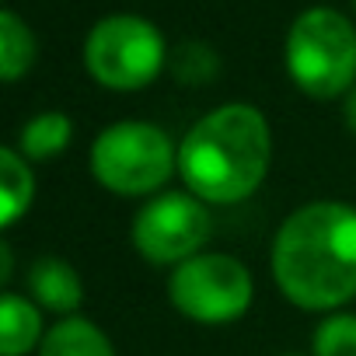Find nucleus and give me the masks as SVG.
<instances>
[{
	"mask_svg": "<svg viewBox=\"0 0 356 356\" xmlns=\"http://www.w3.org/2000/svg\"><path fill=\"white\" fill-rule=\"evenodd\" d=\"M269 276L297 311L332 314L356 300V207L311 200L290 210L269 245Z\"/></svg>",
	"mask_w": 356,
	"mask_h": 356,
	"instance_id": "1",
	"label": "nucleus"
},
{
	"mask_svg": "<svg viewBox=\"0 0 356 356\" xmlns=\"http://www.w3.org/2000/svg\"><path fill=\"white\" fill-rule=\"evenodd\" d=\"M273 168V126L252 102H227L200 115L178 140V178L210 207L252 200Z\"/></svg>",
	"mask_w": 356,
	"mask_h": 356,
	"instance_id": "2",
	"label": "nucleus"
},
{
	"mask_svg": "<svg viewBox=\"0 0 356 356\" xmlns=\"http://www.w3.org/2000/svg\"><path fill=\"white\" fill-rule=\"evenodd\" d=\"M95 182L122 200H150L178 175V143L147 119H119L98 129L88 150Z\"/></svg>",
	"mask_w": 356,
	"mask_h": 356,
	"instance_id": "3",
	"label": "nucleus"
},
{
	"mask_svg": "<svg viewBox=\"0 0 356 356\" xmlns=\"http://www.w3.org/2000/svg\"><path fill=\"white\" fill-rule=\"evenodd\" d=\"M283 60L300 95L346 98L356 88V25L335 8H307L286 32Z\"/></svg>",
	"mask_w": 356,
	"mask_h": 356,
	"instance_id": "4",
	"label": "nucleus"
},
{
	"mask_svg": "<svg viewBox=\"0 0 356 356\" xmlns=\"http://www.w3.org/2000/svg\"><path fill=\"white\" fill-rule=\"evenodd\" d=\"M168 304L196 325L241 321L255 304V276L231 252H200L168 273Z\"/></svg>",
	"mask_w": 356,
	"mask_h": 356,
	"instance_id": "5",
	"label": "nucleus"
},
{
	"mask_svg": "<svg viewBox=\"0 0 356 356\" xmlns=\"http://www.w3.org/2000/svg\"><path fill=\"white\" fill-rule=\"evenodd\" d=\"M171 53L161 29L140 15H108L84 39V67L108 91H140L161 77Z\"/></svg>",
	"mask_w": 356,
	"mask_h": 356,
	"instance_id": "6",
	"label": "nucleus"
},
{
	"mask_svg": "<svg viewBox=\"0 0 356 356\" xmlns=\"http://www.w3.org/2000/svg\"><path fill=\"white\" fill-rule=\"evenodd\" d=\"M213 238V207L189 189H164L140 203L129 220L133 252L161 269H175L207 252Z\"/></svg>",
	"mask_w": 356,
	"mask_h": 356,
	"instance_id": "7",
	"label": "nucleus"
},
{
	"mask_svg": "<svg viewBox=\"0 0 356 356\" xmlns=\"http://www.w3.org/2000/svg\"><path fill=\"white\" fill-rule=\"evenodd\" d=\"M25 293L49 314L70 318L84 304V280L63 255H39L25 273Z\"/></svg>",
	"mask_w": 356,
	"mask_h": 356,
	"instance_id": "8",
	"label": "nucleus"
},
{
	"mask_svg": "<svg viewBox=\"0 0 356 356\" xmlns=\"http://www.w3.org/2000/svg\"><path fill=\"white\" fill-rule=\"evenodd\" d=\"M42 339H46L42 307L22 290L0 293V353L29 356V353H39Z\"/></svg>",
	"mask_w": 356,
	"mask_h": 356,
	"instance_id": "9",
	"label": "nucleus"
},
{
	"mask_svg": "<svg viewBox=\"0 0 356 356\" xmlns=\"http://www.w3.org/2000/svg\"><path fill=\"white\" fill-rule=\"evenodd\" d=\"M35 356H119V353L98 321L84 314H70V318H56L46 328V339Z\"/></svg>",
	"mask_w": 356,
	"mask_h": 356,
	"instance_id": "10",
	"label": "nucleus"
},
{
	"mask_svg": "<svg viewBox=\"0 0 356 356\" xmlns=\"http://www.w3.org/2000/svg\"><path fill=\"white\" fill-rule=\"evenodd\" d=\"M0 203H4V231H11L35 203V171H32V161L22 157L11 147L0 150Z\"/></svg>",
	"mask_w": 356,
	"mask_h": 356,
	"instance_id": "11",
	"label": "nucleus"
},
{
	"mask_svg": "<svg viewBox=\"0 0 356 356\" xmlns=\"http://www.w3.org/2000/svg\"><path fill=\"white\" fill-rule=\"evenodd\" d=\"M74 140V119L60 108H46L39 115H32L15 140V150L29 161H49L60 157Z\"/></svg>",
	"mask_w": 356,
	"mask_h": 356,
	"instance_id": "12",
	"label": "nucleus"
},
{
	"mask_svg": "<svg viewBox=\"0 0 356 356\" xmlns=\"http://www.w3.org/2000/svg\"><path fill=\"white\" fill-rule=\"evenodd\" d=\"M35 53L39 46L29 22H22L11 8L0 11V77H4V84L22 81L35 67Z\"/></svg>",
	"mask_w": 356,
	"mask_h": 356,
	"instance_id": "13",
	"label": "nucleus"
},
{
	"mask_svg": "<svg viewBox=\"0 0 356 356\" xmlns=\"http://www.w3.org/2000/svg\"><path fill=\"white\" fill-rule=\"evenodd\" d=\"M311 356H356V314L332 311L311 332Z\"/></svg>",
	"mask_w": 356,
	"mask_h": 356,
	"instance_id": "14",
	"label": "nucleus"
},
{
	"mask_svg": "<svg viewBox=\"0 0 356 356\" xmlns=\"http://www.w3.org/2000/svg\"><path fill=\"white\" fill-rule=\"evenodd\" d=\"M168 70L182 84H210L220 74V60L207 42H182L178 49H171Z\"/></svg>",
	"mask_w": 356,
	"mask_h": 356,
	"instance_id": "15",
	"label": "nucleus"
},
{
	"mask_svg": "<svg viewBox=\"0 0 356 356\" xmlns=\"http://www.w3.org/2000/svg\"><path fill=\"white\" fill-rule=\"evenodd\" d=\"M342 122H346V129L356 136V88L342 98Z\"/></svg>",
	"mask_w": 356,
	"mask_h": 356,
	"instance_id": "16",
	"label": "nucleus"
},
{
	"mask_svg": "<svg viewBox=\"0 0 356 356\" xmlns=\"http://www.w3.org/2000/svg\"><path fill=\"white\" fill-rule=\"evenodd\" d=\"M11 273H15V259H11V245L0 241V280L11 283Z\"/></svg>",
	"mask_w": 356,
	"mask_h": 356,
	"instance_id": "17",
	"label": "nucleus"
},
{
	"mask_svg": "<svg viewBox=\"0 0 356 356\" xmlns=\"http://www.w3.org/2000/svg\"><path fill=\"white\" fill-rule=\"evenodd\" d=\"M280 356H307V353H280Z\"/></svg>",
	"mask_w": 356,
	"mask_h": 356,
	"instance_id": "18",
	"label": "nucleus"
},
{
	"mask_svg": "<svg viewBox=\"0 0 356 356\" xmlns=\"http://www.w3.org/2000/svg\"><path fill=\"white\" fill-rule=\"evenodd\" d=\"M353 8H356V0H353Z\"/></svg>",
	"mask_w": 356,
	"mask_h": 356,
	"instance_id": "19",
	"label": "nucleus"
}]
</instances>
